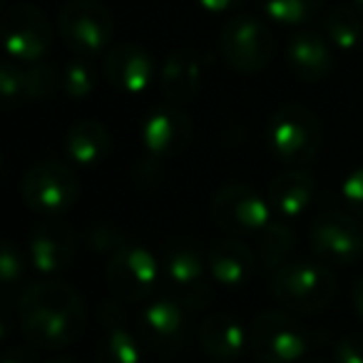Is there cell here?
Listing matches in <instances>:
<instances>
[{
    "label": "cell",
    "instance_id": "cell-28",
    "mask_svg": "<svg viewBox=\"0 0 363 363\" xmlns=\"http://www.w3.org/2000/svg\"><path fill=\"white\" fill-rule=\"evenodd\" d=\"M272 21L284 23V26H298L306 23L321 11L323 0H259Z\"/></svg>",
    "mask_w": 363,
    "mask_h": 363
},
{
    "label": "cell",
    "instance_id": "cell-18",
    "mask_svg": "<svg viewBox=\"0 0 363 363\" xmlns=\"http://www.w3.org/2000/svg\"><path fill=\"white\" fill-rule=\"evenodd\" d=\"M140 341L127 326L120 303L105 301L100 311V338H97V363H140Z\"/></svg>",
    "mask_w": 363,
    "mask_h": 363
},
{
    "label": "cell",
    "instance_id": "cell-12",
    "mask_svg": "<svg viewBox=\"0 0 363 363\" xmlns=\"http://www.w3.org/2000/svg\"><path fill=\"white\" fill-rule=\"evenodd\" d=\"M52 43L45 13L30 3H16L3 16V45L11 60L38 62Z\"/></svg>",
    "mask_w": 363,
    "mask_h": 363
},
{
    "label": "cell",
    "instance_id": "cell-31",
    "mask_svg": "<svg viewBox=\"0 0 363 363\" xmlns=\"http://www.w3.org/2000/svg\"><path fill=\"white\" fill-rule=\"evenodd\" d=\"M333 361L336 363H363V336L361 333H348L333 348Z\"/></svg>",
    "mask_w": 363,
    "mask_h": 363
},
{
    "label": "cell",
    "instance_id": "cell-22",
    "mask_svg": "<svg viewBox=\"0 0 363 363\" xmlns=\"http://www.w3.org/2000/svg\"><path fill=\"white\" fill-rule=\"evenodd\" d=\"M286 62L298 80L318 82L331 72V48L318 33H298L289 40Z\"/></svg>",
    "mask_w": 363,
    "mask_h": 363
},
{
    "label": "cell",
    "instance_id": "cell-1",
    "mask_svg": "<svg viewBox=\"0 0 363 363\" xmlns=\"http://www.w3.org/2000/svg\"><path fill=\"white\" fill-rule=\"evenodd\" d=\"M21 331L40 351L67 348L85 331V303L72 286L60 281L33 284L21 296Z\"/></svg>",
    "mask_w": 363,
    "mask_h": 363
},
{
    "label": "cell",
    "instance_id": "cell-25",
    "mask_svg": "<svg viewBox=\"0 0 363 363\" xmlns=\"http://www.w3.org/2000/svg\"><path fill=\"white\" fill-rule=\"evenodd\" d=\"M294 252V229L281 219H272L259 232L257 262L264 272H277L286 264V257Z\"/></svg>",
    "mask_w": 363,
    "mask_h": 363
},
{
    "label": "cell",
    "instance_id": "cell-39",
    "mask_svg": "<svg viewBox=\"0 0 363 363\" xmlns=\"http://www.w3.org/2000/svg\"><path fill=\"white\" fill-rule=\"evenodd\" d=\"M219 363H222V361H219Z\"/></svg>",
    "mask_w": 363,
    "mask_h": 363
},
{
    "label": "cell",
    "instance_id": "cell-20",
    "mask_svg": "<svg viewBox=\"0 0 363 363\" xmlns=\"http://www.w3.org/2000/svg\"><path fill=\"white\" fill-rule=\"evenodd\" d=\"M199 85H202V60L197 52L184 48L167 55L160 70V87L172 105H184L194 100Z\"/></svg>",
    "mask_w": 363,
    "mask_h": 363
},
{
    "label": "cell",
    "instance_id": "cell-33",
    "mask_svg": "<svg viewBox=\"0 0 363 363\" xmlns=\"http://www.w3.org/2000/svg\"><path fill=\"white\" fill-rule=\"evenodd\" d=\"M3 363H38V356L28 346H11L3 356Z\"/></svg>",
    "mask_w": 363,
    "mask_h": 363
},
{
    "label": "cell",
    "instance_id": "cell-14",
    "mask_svg": "<svg viewBox=\"0 0 363 363\" xmlns=\"http://www.w3.org/2000/svg\"><path fill=\"white\" fill-rule=\"evenodd\" d=\"M140 140L152 157H174L184 152L192 140V120L179 105H160L145 117Z\"/></svg>",
    "mask_w": 363,
    "mask_h": 363
},
{
    "label": "cell",
    "instance_id": "cell-27",
    "mask_svg": "<svg viewBox=\"0 0 363 363\" xmlns=\"http://www.w3.org/2000/svg\"><path fill=\"white\" fill-rule=\"evenodd\" d=\"M60 85L62 92L72 100H82V97L92 95L97 85V70L92 67L90 57H72L65 62L60 72Z\"/></svg>",
    "mask_w": 363,
    "mask_h": 363
},
{
    "label": "cell",
    "instance_id": "cell-34",
    "mask_svg": "<svg viewBox=\"0 0 363 363\" xmlns=\"http://www.w3.org/2000/svg\"><path fill=\"white\" fill-rule=\"evenodd\" d=\"M197 3L207 13H229V11H234V8L242 6L244 0H197Z\"/></svg>",
    "mask_w": 363,
    "mask_h": 363
},
{
    "label": "cell",
    "instance_id": "cell-8",
    "mask_svg": "<svg viewBox=\"0 0 363 363\" xmlns=\"http://www.w3.org/2000/svg\"><path fill=\"white\" fill-rule=\"evenodd\" d=\"M249 346L262 363H296L306 353V333L281 311H262L249 326Z\"/></svg>",
    "mask_w": 363,
    "mask_h": 363
},
{
    "label": "cell",
    "instance_id": "cell-6",
    "mask_svg": "<svg viewBox=\"0 0 363 363\" xmlns=\"http://www.w3.org/2000/svg\"><path fill=\"white\" fill-rule=\"evenodd\" d=\"M209 217L229 237H249L272 222V204L249 184H227L212 197Z\"/></svg>",
    "mask_w": 363,
    "mask_h": 363
},
{
    "label": "cell",
    "instance_id": "cell-7",
    "mask_svg": "<svg viewBox=\"0 0 363 363\" xmlns=\"http://www.w3.org/2000/svg\"><path fill=\"white\" fill-rule=\"evenodd\" d=\"M105 279L117 298L135 303L155 291L160 281V264L150 249L137 247V244H122L117 252H112L107 262Z\"/></svg>",
    "mask_w": 363,
    "mask_h": 363
},
{
    "label": "cell",
    "instance_id": "cell-35",
    "mask_svg": "<svg viewBox=\"0 0 363 363\" xmlns=\"http://www.w3.org/2000/svg\"><path fill=\"white\" fill-rule=\"evenodd\" d=\"M351 298H353V308H356V313L363 318V277L358 279L356 284H353V294H351Z\"/></svg>",
    "mask_w": 363,
    "mask_h": 363
},
{
    "label": "cell",
    "instance_id": "cell-13",
    "mask_svg": "<svg viewBox=\"0 0 363 363\" xmlns=\"http://www.w3.org/2000/svg\"><path fill=\"white\" fill-rule=\"evenodd\" d=\"M189 308L174 296H160L142 308L140 336L160 356H174L189 336Z\"/></svg>",
    "mask_w": 363,
    "mask_h": 363
},
{
    "label": "cell",
    "instance_id": "cell-24",
    "mask_svg": "<svg viewBox=\"0 0 363 363\" xmlns=\"http://www.w3.org/2000/svg\"><path fill=\"white\" fill-rule=\"evenodd\" d=\"M65 152L75 164L95 167L110 152V132L97 120H80L67 130Z\"/></svg>",
    "mask_w": 363,
    "mask_h": 363
},
{
    "label": "cell",
    "instance_id": "cell-29",
    "mask_svg": "<svg viewBox=\"0 0 363 363\" xmlns=\"http://www.w3.org/2000/svg\"><path fill=\"white\" fill-rule=\"evenodd\" d=\"M23 274H26L23 254H21V249L8 239V242H3V254H0V277H3V284H6V291L16 289V284L23 279Z\"/></svg>",
    "mask_w": 363,
    "mask_h": 363
},
{
    "label": "cell",
    "instance_id": "cell-23",
    "mask_svg": "<svg viewBox=\"0 0 363 363\" xmlns=\"http://www.w3.org/2000/svg\"><path fill=\"white\" fill-rule=\"evenodd\" d=\"M199 343L207 356L229 363L242 356L244 346L249 343V333H244L242 323L229 313H212L199 326Z\"/></svg>",
    "mask_w": 363,
    "mask_h": 363
},
{
    "label": "cell",
    "instance_id": "cell-15",
    "mask_svg": "<svg viewBox=\"0 0 363 363\" xmlns=\"http://www.w3.org/2000/svg\"><path fill=\"white\" fill-rule=\"evenodd\" d=\"M102 72H105V77L110 80L112 87L127 92V95L145 92L157 77V67L152 55L145 48L135 45V43H122V45L112 48L105 55Z\"/></svg>",
    "mask_w": 363,
    "mask_h": 363
},
{
    "label": "cell",
    "instance_id": "cell-32",
    "mask_svg": "<svg viewBox=\"0 0 363 363\" xmlns=\"http://www.w3.org/2000/svg\"><path fill=\"white\" fill-rule=\"evenodd\" d=\"M90 247L95 252H117L122 247V237L110 227H95L90 234Z\"/></svg>",
    "mask_w": 363,
    "mask_h": 363
},
{
    "label": "cell",
    "instance_id": "cell-11",
    "mask_svg": "<svg viewBox=\"0 0 363 363\" xmlns=\"http://www.w3.org/2000/svg\"><path fill=\"white\" fill-rule=\"evenodd\" d=\"M308 244L323 262L351 264L363 254V227L353 214L326 209L313 219Z\"/></svg>",
    "mask_w": 363,
    "mask_h": 363
},
{
    "label": "cell",
    "instance_id": "cell-16",
    "mask_svg": "<svg viewBox=\"0 0 363 363\" xmlns=\"http://www.w3.org/2000/svg\"><path fill=\"white\" fill-rule=\"evenodd\" d=\"M60 75L50 65H38V62H18L11 60L0 70V92L6 107H13L16 102L28 100H45L55 92Z\"/></svg>",
    "mask_w": 363,
    "mask_h": 363
},
{
    "label": "cell",
    "instance_id": "cell-30",
    "mask_svg": "<svg viewBox=\"0 0 363 363\" xmlns=\"http://www.w3.org/2000/svg\"><path fill=\"white\" fill-rule=\"evenodd\" d=\"M341 199H343V204H346L348 212H351L353 217L363 219V167L353 169L351 174L343 179Z\"/></svg>",
    "mask_w": 363,
    "mask_h": 363
},
{
    "label": "cell",
    "instance_id": "cell-38",
    "mask_svg": "<svg viewBox=\"0 0 363 363\" xmlns=\"http://www.w3.org/2000/svg\"><path fill=\"white\" fill-rule=\"evenodd\" d=\"M353 3H356V8H358V11L363 13V0H353Z\"/></svg>",
    "mask_w": 363,
    "mask_h": 363
},
{
    "label": "cell",
    "instance_id": "cell-4",
    "mask_svg": "<svg viewBox=\"0 0 363 363\" xmlns=\"http://www.w3.org/2000/svg\"><path fill=\"white\" fill-rule=\"evenodd\" d=\"M21 194L33 212L57 217L80 199V182L75 172L62 162L45 160L26 172Z\"/></svg>",
    "mask_w": 363,
    "mask_h": 363
},
{
    "label": "cell",
    "instance_id": "cell-2",
    "mask_svg": "<svg viewBox=\"0 0 363 363\" xmlns=\"http://www.w3.org/2000/svg\"><path fill=\"white\" fill-rule=\"evenodd\" d=\"M272 294L289 311L316 313L331 303L336 279L321 264L291 262L272 274Z\"/></svg>",
    "mask_w": 363,
    "mask_h": 363
},
{
    "label": "cell",
    "instance_id": "cell-5",
    "mask_svg": "<svg viewBox=\"0 0 363 363\" xmlns=\"http://www.w3.org/2000/svg\"><path fill=\"white\" fill-rule=\"evenodd\" d=\"M60 35L80 57H95L110 45L115 21L100 0H70L60 11Z\"/></svg>",
    "mask_w": 363,
    "mask_h": 363
},
{
    "label": "cell",
    "instance_id": "cell-3",
    "mask_svg": "<svg viewBox=\"0 0 363 363\" xmlns=\"http://www.w3.org/2000/svg\"><path fill=\"white\" fill-rule=\"evenodd\" d=\"M269 150L289 167H303L321 147V127L313 112L303 105H284L269 117Z\"/></svg>",
    "mask_w": 363,
    "mask_h": 363
},
{
    "label": "cell",
    "instance_id": "cell-17",
    "mask_svg": "<svg viewBox=\"0 0 363 363\" xmlns=\"http://www.w3.org/2000/svg\"><path fill=\"white\" fill-rule=\"evenodd\" d=\"M30 262L40 274L65 272L77 252V237L65 222H43L30 237Z\"/></svg>",
    "mask_w": 363,
    "mask_h": 363
},
{
    "label": "cell",
    "instance_id": "cell-10",
    "mask_svg": "<svg viewBox=\"0 0 363 363\" xmlns=\"http://www.w3.org/2000/svg\"><path fill=\"white\" fill-rule=\"evenodd\" d=\"M222 55L234 70L259 72L274 57V35L259 18L234 16L222 30Z\"/></svg>",
    "mask_w": 363,
    "mask_h": 363
},
{
    "label": "cell",
    "instance_id": "cell-36",
    "mask_svg": "<svg viewBox=\"0 0 363 363\" xmlns=\"http://www.w3.org/2000/svg\"><path fill=\"white\" fill-rule=\"evenodd\" d=\"M50 363H82L80 358H70V356H65V358H55V361H50Z\"/></svg>",
    "mask_w": 363,
    "mask_h": 363
},
{
    "label": "cell",
    "instance_id": "cell-26",
    "mask_svg": "<svg viewBox=\"0 0 363 363\" xmlns=\"http://www.w3.org/2000/svg\"><path fill=\"white\" fill-rule=\"evenodd\" d=\"M323 33L338 50H353L363 38V13L358 8H333L323 18Z\"/></svg>",
    "mask_w": 363,
    "mask_h": 363
},
{
    "label": "cell",
    "instance_id": "cell-21",
    "mask_svg": "<svg viewBox=\"0 0 363 363\" xmlns=\"http://www.w3.org/2000/svg\"><path fill=\"white\" fill-rule=\"evenodd\" d=\"M313 192H316V182L301 167L279 172L269 184V204L272 209L284 219H294L311 204Z\"/></svg>",
    "mask_w": 363,
    "mask_h": 363
},
{
    "label": "cell",
    "instance_id": "cell-37",
    "mask_svg": "<svg viewBox=\"0 0 363 363\" xmlns=\"http://www.w3.org/2000/svg\"><path fill=\"white\" fill-rule=\"evenodd\" d=\"M303 363H331V361H326V358H308V361H303Z\"/></svg>",
    "mask_w": 363,
    "mask_h": 363
},
{
    "label": "cell",
    "instance_id": "cell-9",
    "mask_svg": "<svg viewBox=\"0 0 363 363\" xmlns=\"http://www.w3.org/2000/svg\"><path fill=\"white\" fill-rule=\"evenodd\" d=\"M162 269H164L167 284L177 294L174 298H179L189 311H197V308L207 306L209 296H212L207 284L209 264L197 244L192 242L172 244L164 252Z\"/></svg>",
    "mask_w": 363,
    "mask_h": 363
},
{
    "label": "cell",
    "instance_id": "cell-19",
    "mask_svg": "<svg viewBox=\"0 0 363 363\" xmlns=\"http://www.w3.org/2000/svg\"><path fill=\"white\" fill-rule=\"evenodd\" d=\"M209 274L224 289H242L252 281L257 272V252L247 247L239 237H227L212 244L207 254Z\"/></svg>",
    "mask_w": 363,
    "mask_h": 363
}]
</instances>
